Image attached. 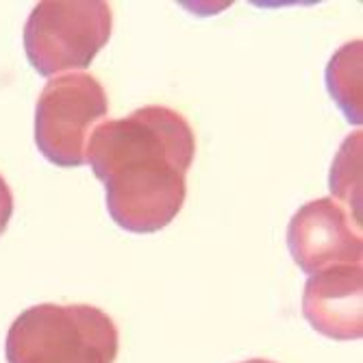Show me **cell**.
<instances>
[{"label":"cell","instance_id":"277c9868","mask_svg":"<svg viewBox=\"0 0 363 363\" xmlns=\"http://www.w3.org/2000/svg\"><path fill=\"white\" fill-rule=\"evenodd\" d=\"M109 111L105 87L91 74H61L46 83L35 109V144L55 166L79 168L91 133Z\"/></svg>","mask_w":363,"mask_h":363},{"label":"cell","instance_id":"5b68a950","mask_svg":"<svg viewBox=\"0 0 363 363\" xmlns=\"http://www.w3.org/2000/svg\"><path fill=\"white\" fill-rule=\"evenodd\" d=\"M294 261L307 274L333 266H357L363 257L361 226L333 198H318L294 213L287 228Z\"/></svg>","mask_w":363,"mask_h":363},{"label":"cell","instance_id":"8992f818","mask_svg":"<svg viewBox=\"0 0 363 363\" xmlns=\"http://www.w3.org/2000/svg\"><path fill=\"white\" fill-rule=\"evenodd\" d=\"M303 313L328 340L363 337V268L333 266L309 277L303 294Z\"/></svg>","mask_w":363,"mask_h":363},{"label":"cell","instance_id":"30bf717a","mask_svg":"<svg viewBox=\"0 0 363 363\" xmlns=\"http://www.w3.org/2000/svg\"><path fill=\"white\" fill-rule=\"evenodd\" d=\"M242 363H274V361H268V359H248V361H242Z\"/></svg>","mask_w":363,"mask_h":363},{"label":"cell","instance_id":"52a82bcc","mask_svg":"<svg viewBox=\"0 0 363 363\" xmlns=\"http://www.w3.org/2000/svg\"><path fill=\"white\" fill-rule=\"evenodd\" d=\"M326 83L346 118L361 124V42L346 44L328 63Z\"/></svg>","mask_w":363,"mask_h":363},{"label":"cell","instance_id":"6da1fadb","mask_svg":"<svg viewBox=\"0 0 363 363\" xmlns=\"http://www.w3.org/2000/svg\"><path fill=\"white\" fill-rule=\"evenodd\" d=\"M196 152L189 122L168 107H142L98 124L85 163L107 189V209L130 233H157L183 209Z\"/></svg>","mask_w":363,"mask_h":363},{"label":"cell","instance_id":"7a4b0ae2","mask_svg":"<svg viewBox=\"0 0 363 363\" xmlns=\"http://www.w3.org/2000/svg\"><path fill=\"white\" fill-rule=\"evenodd\" d=\"M5 352L9 363H113L118 328L98 307L44 303L13 320Z\"/></svg>","mask_w":363,"mask_h":363},{"label":"cell","instance_id":"ba28073f","mask_svg":"<svg viewBox=\"0 0 363 363\" xmlns=\"http://www.w3.org/2000/svg\"><path fill=\"white\" fill-rule=\"evenodd\" d=\"M331 189L350 207V216L361 226V130L348 135L331 170Z\"/></svg>","mask_w":363,"mask_h":363},{"label":"cell","instance_id":"9c48e42d","mask_svg":"<svg viewBox=\"0 0 363 363\" xmlns=\"http://www.w3.org/2000/svg\"><path fill=\"white\" fill-rule=\"evenodd\" d=\"M11 213H13V194L9 189L7 181L3 179V174H0V235L7 230Z\"/></svg>","mask_w":363,"mask_h":363},{"label":"cell","instance_id":"3957f363","mask_svg":"<svg viewBox=\"0 0 363 363\" xmlns=\"http://www.w3.org/2000/svg\"><path fill=\"white\" fill-rule=\"evenodd\" d=\"M107 3H40L24 26V50L42 77L83 70L111 38Z\"/></svg>","mask_w":363,"mask_h":363}]
</instances>
